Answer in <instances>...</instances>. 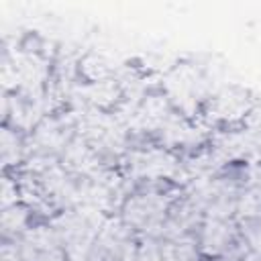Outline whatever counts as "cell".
Returning a JSON list of instances; mask_svg holds the SVG:
<instances>
[{"label":"cell","instance_id":"1","mask_svg":"<svg viewBox=\"0 0 261 261\" xmlns=\"http://www.w3.org/2000/svg\"><path fill=\"white\" fill-rule=\"evenodd\" d=\"M179 194L181 186L175 181L135 184L122 200L116 216L139 237H159L163 220Z\"/></svg>","mask_w":261,"mask_h":261},{"label":"cell","instance_id":"2","mask_svg":"<svg viewBox=\"0 0 261 261\" xmlns=\"http://www.w3.org/2000/svg\"><path fill=\"white\" fill-rule=\"evenodd\" d=\"M159 88L173 104V108L188 116L198 118L214 86L202 65L194 61H177L159 75Z\"/></svg>","mask_w":261,"mask_h":261},{"label":"cell","instance_id":"3","mask_svg":"<svg viewBox=\"0 0 261 261\" xmlns=\"http://www.w3.org/2000/svg\"><path fill=\"white\" fill-rule=\"evenodd\" d=\"M75 135H77V114L69 108L53 110L29 133L31 157L59 161Z\"/></svg>","mask_w":261,"mask_h":261},{"label":"cell","instance_id":"4","mask_svg":"<svg viewBox=\"0 0 261 261\" xmlns=\"http://www.w3.org/2000/svg\"><path fill=\"white\" fill-rule=\"evenodd\" d=\"M257 104L253 94L237 84H226L220 88H214L210 98L206 100L200 120L206 122L210 128H228V126H239L251 112V108Z\"/></svg>","mask_w":261,"mask_h":261},{"label":"cell","instance_id":"5","mask_svg":"<svg viewBox=\"0 0 261 261\" xmlns=\"http://www.w3.org/2000/svg\"><path fill=\"white\" fill-rule=\"evenodd\" d=\"M196 243L204 257H222L228 261H239L247 253L237 218L206 216L196 234Z\"/></svg>","mask_w":261,"mask_h":261},{"label":"cell","instance_id":"6","mask_svg":"<svg viewBox=\"0 0 261 261\" xmlns=\"http://www.w3.org/2000/svg\"><path fill=\"white\" fill-rule=\"evenodd\" d=\"M104 220H106V214H102L94 208H88V206H77V208H67V210L55 212L49 218V224L59 234L63 249H67V247L96 241Z\"/></svg>","mask_w":261,"mask_h":261},{"label":"cell","instance_id":"7","mask_svg":"<svg viewBox=\"0 0 261 261\" xmlns=\"http://www.w3.org/2000/svg\"><path fill=\"white\" fill-rule=\"evenodd\" d=\"M16 245L20 261H67L63 243L49 220H37Z\"/></svg>","mask_w":261,"mask_h":261},{"label":"cell","instance_id":"8","mask_svg":"<svg viewBox=\"0 0 261 261\" xmlns=\"http://www.w3.org/2000/svg\"><path fill=\"white\" fill-rule=\"evenodd\" d=\"M204 218H206V214L202 212V208L181 190V194L173 200L157 239H161V241L196 239Z\"/></svg>","mask_w":261,"mask_h":261},{"label":"cell","instance_id":"9","mask_svg":"<svg viewBox=\"0 0 261 261\" xmlns=\"http://www.w3.org/2000/svg\"><path fill=\"white\" fill-rule=\"evenodd\" d=\"M139 241L141 237L128 224H124L116 214L106 216L96 237V245L104 261H135Z\"/></svg>","mask_w":261,"mask_h":261},{"label":"cell","instance_id":"10","mask_svg":"<svg viewBox=\"0 0 261 261\" xmlns=\"http://www.w3.org/2000/svg\"><path fill=\"white\" fill-rule=\"evenodd\" d=\"M31 157V143L29 135L10 126H2L0 130V159L4 173L20 171Z\"/></svg>","mask_w":261,"mask_h":261},{"label":"cell","instance_id":"11","mask_svg":"<svg viewBox=\"0 0 261 261\" xmlns=\"http://www.w3.org/2000/svg\"><path fill=\"white\" fill-rule=\"evenodd\" d=\"M37 220L45 218L37 216V212L22 200L0 208V241H18Z\"/></svg>","mask_w":261,"mask_h":261},{"label":"cell","instance_id":"12","mask_svg":"<svg viewBox=\"0 0 261 261\" xmlns=\"http://www.w3.org/2000/svg\"><path fill=\"white\" fill-rule=\"evenodd\" d=\"M163 261H204L196 239L163 241Z\"/></svg>","mask_w":261,"mask_h":261},{"label":"cell","instance_id":"13","mask_svg":"<svg viewBox=\"0 0 261 261\" xmlns=\"http://www.w3.org/2000/svg\"><path fill=\"white\" fill-rule=\"evenodd\" d=\"M239 230H241V239L247 247V251L261 255V216H253V218H239Z\"/></svg>","mask_w":261,"mask_h":261},{"label":"cell","instance_id":"14","mask_svg":"<svg viewBox=\"0 0 261 261\" xmlns=\"http://www.w3.org/2000/svg\"><path fill=\"white\" fill-rule=\"evenodd\" d=\"M135 261H163V241L157 237H141Z\"/></svg>","mask_w":261,"mask_h":261},{"label":"cell","instance_id":"15","mask_svg":"<svg viewBox=\"0 0 261 261\" xmlns=\"http://www.w3.org/2000/svg\"><path fill=\"white\" fill-rule=\"evenodd\" d=\"M65 259L67 261H104L102 253L98 251L96 241L75 245V247H67L65 249Z\"/></svg>","mask_w":261,"mask_h":261},{"label":"cell","instance_id":"16","mask_svg":"<svg viewBox=\"0 0 261 261\" xmlns=\"http://www.w3.org/2000/svg\"><path fill=\"white\" fill-rule=\"evenodd\" d=\"M239 261H261V255H257V253H251V251H247Z\"/></svg>","mask_w":261,"mask_h":261},{"label":"cell","instance_id":"17","mask_svg":"<svg viewBox=\"0 0 261 261\" xmlns=\"http://www.w3.org/2000/svg\"><path fill=\"white\" fill-rule=\"evenodd\" d=\"M204 261H228V259H222V257H204Z\"/></svg>","mask_w":261,"mask_h":261}]
</instances>
